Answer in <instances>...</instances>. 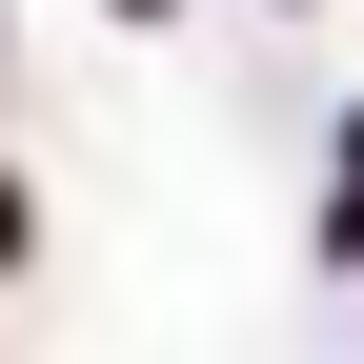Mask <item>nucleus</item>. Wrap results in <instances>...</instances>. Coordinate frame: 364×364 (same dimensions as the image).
I'll use <instances>...</instances> for the list:
<instances>
[{"mask_svg": "<svg viewBox=\"0 0 364 364\" xmlns=\"http://www.w3.org/2000/svg\"><path fill=\"white\" fill-rule=\"evenodd\" d=\"M324 243H364V142H344V182H324Z\"/></svg>", "mask_w": 364, "mask_h": 364, "instance_id": "1", "label": "nucleus"}, {"mask_svg": "<svg viewBox=\"0 0 364 364\" xmlns=\"http://www.w3.org/2000/svg\"><path fill=\"white\" fill-rule=\"evenodd\" d=\"M0 263H21V182H0Z\"/></svg>", "mask_w": 364, "mask_h": 364, "instance_id": "2", "label": "nucleus"}, {"mask_svg": "<svg viewBox=\"0 0 364 364\" xmlns=\"http://www.w3.org/2000/svg\"><path fill=\"white\" fill-rule=\"evenodd\" d=\"M142 21H162V0H142Z\"/></svg>", "mask_w": 364, "mask_h": 364, "instance_id": "3", "label": "nucleus"}]
</instances>
